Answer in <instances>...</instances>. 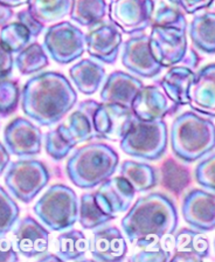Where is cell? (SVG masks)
I'll return each mask as SVG.
<instances>
[{
	"mask_svg": "<svg viewBox=\"0 0 215 262\" xmlns=\"http://www.w3.org/2000/svg\"><path fill=\"white\" fill-rule=\"evenodd\" d=\"M28 10L42 24L55 23L69 14L71 0H27Z\"/></svg>",
	"mask_w": 215,
	"mask_h": 262,
	"instance_id": "33",
	"label": "cell"
},
{
	"mask_svg": "<svg viewBox=\"0 0 215 262\" xmlns=\"http://www.w3.org/2000/svg\"><path fill=\"white\" fill-rule=\"evenodd\" d=\"M74 147L58 128L52 129L44 135V149L54 161H62Z\"/></svg>",
	"mask_w": 215,
	"mask_h": 262,
	"instance_id": "37",
	"label": "cell"
},
{
	"mask_svg": "<svg viewBox=\"0 0 215 262\" xmlns=\"http://www.w3.org/2000/svg\"><path fill=\"white\" fill-rule=\"evenodd\" d=\"M39 261H62L61 257L58 255V254H53V253H44L42 255H40V257H38Z\"/></svg>",
	"mask_w": 215,
	"mask_h": 262,
	"instance_id": "46",
	"label": "cell"
},
{
	"mask_svg": "<svg viewBox=\"0 0 215 262\" xmlns=\"http://www.w3.org/2000/svg\"><path fill=\"white\" fill-rule=\"evenodd\" d=\"M0 3L5 4L10 7H19L22 5H27V0H0Z\"/></svg>",
	"mask_w": 215,
	"mask_h": 262,
	"instance_id": "47",
	"label": "cell"
},
{
	"mask_svg": "<svg viewBox=\"0 0 215 262\" xmlns=\"http://www.w3.org/2000/svg\"><path fill=\"white\" fill-rule=\"evenodd\" d=\"M120 142L125 155L150 162L158 161L168 149V125L163 120H137Z\"/></svg>",
	"mask_w": 215,
	"mask_h": 262,
	"instance_id": "6",
	"label": "cell"
},
{
	"mask_svg": "<svg viewBox=\"0 0 215 262\" xmlns=\"http://www.w3.org/2000/svg\"><path fill=\"white\" fill-rule=\"evenodd\" d=\"M21 109L40 126L59 123L74 108L78 93L63 74L43 72L31 77L20 93Z\"/></svg>",
	"mask_w": 215,
	"mask_h": 262,
	"instance_id": "1",
	"label": "cell"
},
{
	"mask_svg": "<svg viewBox=\"0 0 215 262\" xmlns=\"http://www.w3.org/2000/svg\"><path fill=\"white\" fill-rule=\"evenodd\" d=\"M17 21L21 24L26 30L30 32L32 38H38L44 30V24L39 21L35 16L31 13L30 10H22L17 13Z\"/></svg>",
	"mask_w": 215,
	"mask_h": 262,
	"instance_id": "40",
	"label": "cell"
},
{
	"mask_svg": "<svg viewBox=\"0 0 215 262\" xmlns=\"http://www.w3.org/2000/svg\"><path fill=\"white\" fill-rule=\"evenodd\" d=\"M136 121L131 108L116 103H99L94 112L97 139L118 142L128 134Z\"/></svg>",
	"mask_w": 215,
	"mask_h": 262,
	"instance_id": "10",
	"label": "cell"
},
{
	"mask_svg": "<svg viewBox=\"0 0 215 262\" xmlns=\"http://www.w3.org/2000/svg\"><path fill=\"white\" fill-rule=\"evenodd\" d=\"M13 54L0 43V79L10 76L13 71Z\"/></svg>",
	"mask_w": 215,
	"mask_h": 262,
	"instance_id": "42",
	"label": "cell"
},
{
	"mask_svg": "<svg viewBox=\"0 0 215 262\" xmlns=\"http://www.w3.org/2000/svg\"><path fill=\"white\" fill-rule=\"evenodd\" d=\"M120 164L115 149L104 143H89L69 157L66 172L76 187L90 190L112 177Z\"/></svg>",
	"mask_w": 215,
	"mask_h": 262,
	"instance_id": "3",
	"label": "cell"
},
{
	"mask_svg": "<svg viewBox=\"0 0 215 262\" xmlns=\"http://www.w3.org/2000/svg\"><path fill=\"white\" fill-rule=\"evenodd\" d=\"M194 170V177L199 185L205 187L206 190L214 192V166H215V155L214 150L209 151L204 157Z\"/></svg>",
	"mask_w": 215,
	"mask_h": 262,
	"instance_id": "39",
	"label": "cell"
},
{
	"mask_svg": "<svg viewBox=\"0 0 215 262\" xmlns=\"http://www.w3.org/2000/svg\"><path fill=\"white\" fill-rule=\"evenodd\" d=\"M111 2H115V0H111Z\"/></svg>",
	"mask_w": 215,
	"mask_h": 262,
	"instance_id": "48",
	"label": "cell"
},
{
	"mask_svg": "<svg viewBox=\"0 0 215 262\" xmlns=\"http://www.w3.org/2000/svg\"><path fill=\"white\" fill-rule=\"evenodd\" d=\"M109 16L121 32L129 35L150 27L148 0H115L109 6Z\"/></svg>",
	"mask_w": 215,
	"mask_h": 262,
	"instance_id": "16",
	"label": "cell"
},
{
	"mask_svg": "<svg viewBox=\"0 0 215 262\" xmlns=\"http://www.w3.org/2000/svg\"><path fill=\"white\" fill-rule=\"evenodd\" d=\"M19 260L13 244L5 235H0V262H15Z\"/></svg>",
	"mask_w": 215,
	"mask_h": 262,
	"instance_id": "41",
	"label": "cell"
},
{
	"mask_svg": "<svg viewBox=\"0 0 215 262\" xmlns=\"http://www.w3.org/2000/svg\"><path fill=\"white\" fill-rule=\"evenodd\" d=\"M179 223L173 200L159 192L140 196L122 219V228L131 244L144 247L176 232Z\"/></svg>",
	"mask_w": 215,
	"mask_h": 262,
	"instance_id": "2",
	"label": "cell"
},
{
	"mask_svg": "<svg viewBox=\"0 0 215 262\" xmlns=\"http://www.w3.org/2000/svg\"><path fill=\"white\" fill-rule=\"evenodd\" d=\"M180 105L173 103L158 85H144L132 101L131 110L137 120H164L169 115H174Z\"/></svg>",
	"mask_w": 215,
	"mask_h": 262,
	"instance_id": "17",
	"label": "cell"
},
{
	"mask_svg": "<svg viewBox=\"0 0 215 262\" xmlns=\"http://www.w3.org/2000/svg\"><path fill=\"white\" fill-rule=\"evenodd\" d=\"M120 174L132 186L135 192L150 191L158 184L157 170L147 163L125 161L120 167Z\"/></svg>",
	"mask_w": 215,
	"mask_h": 262,
	"instance_id": "29",
	"label": "cell"
},
{
	"mask_svg": "<svg viewBox=\"0 0 215 262\" xmlns=\"http://www.w3.org/2000/svg\"><path fill=\"white\" fill-rule=\"evenodd\" d=\"M188 105L196 113L214 120L215 115V66L209 63L196 73L190 84Z\"/></svg>",
	"mask_w": 215,
	"mask_h": 262,
	"instance_id": "20",
	"label": "cell"
},
{
	"mask_svg": "<svg viewBox=\"0 0 215 262\" xmlns=\"http://www.w3.org/2000/svg\"><path fill=\"white\" fill-rule=\"evenodd\" d=\"M181 10L187 14H194L199 11L212 6L213 0H176Z\"/></svg>",
	"mask_w": 215,
	"mask_h": 262,
	"instance_id": "43",
	"label": "cell"
},
{
	"mask_svg": "<svg viewBox=\"0 0 215 262\" xmlns=\"http://www.w3.org/2000/svg\"><path fill=\"white\" fill-rule=\"evenodd\" d=\"M47 166L38 159L22 158L10 162L4 182L10 193L23 204H30L50 183Z\"/></svg>",
	"mask_w": 215,
	"mask_h": 262,
	"instance_id": "7",
	"label": "cell"
},
{
	"mask_svg": "<svg viewBox=\"0 0 215 262\" xmlns=\"http://www.w3.org/2000/svg\"><path fill=\"white\" fill-rule=\"evenodd\" d=\"M89 251L92 259L100 262H118L125 259L128 244L122 232L115 226L95 228L89 240Z\"/></svg>",
	"mask_w": 215,
	"mask_h": 262,
	"instance_id": "18",
	"label": "cell"
},
{
	"mask_svg": "<svg viewBox=\"0 0 215 262\" xmlns=\"http://www.w3.org/2000/svg\"><path fill=\"white\" fill-rule=\"evenodd\" d=\"M209 240L201 232L190 228H181L173 235L172 251L169 261L201 262L209 256Z\"/></svg>",
	"mask_w": 215,
	"mask_h": 262,
	"instance_id": "22",
	"label": "cell"
},
{
	"mask_svg": "<svg viewBox=\"0 0 215 262\" xmlns=\"http://www.w3.org/2000/svg\"><path fill=\"white\" fill-rule=\"evenodd\" d=\"M215 14L213 12H204L197 14L189 24L188 33L194 47L206 54L215 52Z\"/></svg>",
	"mask_w": 215,
	"mask_h": 262,
	"instance_id": "28",
	"label": "cell"
},
{
	"mask_svg": "<svg viewBox=\"0 0 215 262\" xmlns=\"http://www.w3.org/2000/svg\"><path fill=\"white\" fill-rule=\"evenodd\" d=\"M161 185L176 196L186 190L190 184V173L187 167L181 165L173 158H169L160 167Z\"/></svg>",
	"mask_w": 215,
	"mask_h": 262,
	"instance_id": "32",
	"label": "cell"
},
{
	"mask_svg": "<svg viewBox=\"0 0 215 262\" xmlns=\"http://www.w3.org/2000/svg\"><path fill=\"white\" fill-rule=\"evenodd\" d=\"M143 87V82L131 74L116 71L107 77L100 97L102 103H116L131 108L132 101Z\"/></svg>",
	"mask_w": 215,
	"mask_h": 262,
	"instance_id": "21",
	"label": "cell"
},
{
	"mask_svg": "<svg viewBox=\"0 0 215 262\" xmlns=\"http://www.w3.org/2000/svg\"><path fill=\"white\" fill-rule=\"evenodd\" d=\"M14 227V226H13ZM12 231V244L17 253L28 257L42 255L50 247V232L32 216L18 219Z\"/></svg>",
	"mask_w": 215,
	"mask_h": 262,
	"instance_id": "15",
	"label": "cell"
},
{
	"mask_svg": "<svg viewBox=\"0 0 215 262\" xmlns=\"http://www.w3.org/2000/svg\"><path fill=\"white\" fill-rule=\"evenodd\" d=\"M4 143L10 155L31 158L41 151L42 133L30 120L17 117L4 130Z\"/></svg>",
	"mask_w": 215,
	"mask_h": 262,
	"instance_id": "11",
	"label": "cell"
},
{
	"mask_svg": "<svg viewBox=\"0 0 215 262\" xmlns=\"http://www.w3.org/2000/svg\"><path fill=\"white\" fill-rule=\"evenodd\" d=\"M171 150L178 159L193 163L204 157L215 146V126L212 118L194 112L180 114L171 125Z\"/></svg>",
	"mask_w": 215,
	"mask_h": 262,
	"instance_id": "4",
	"label": "cell"
},
{
	"mask_svg": "<svg viewBox=\"0 0 215 262\" xmlns=\"http://www.w3.org/2000/svg\"><path fill=\"white\" fill-rule=\"evenodd\" d=\"M13 10L12 7L0 3V27L5 26L6 24L10 23V20L13 18Z\"/></svg>",
	"mask_w": 215,
	"mask_h": 262,
	"instance_id": "44",
	"label": "cell"
},
{
	"mask_svg": "<svg viewBox=\"0 0 215 262\" xmlns=\"http://www.w3.org/2000/svg\"><path fill=\"white\" fill-rule=\"evenodd\" d=\"M192 69L185 66H172L159 81V85L165 95L178 105H188L189 88L194 79Z\"/></svg>",
	"mask_w": 215,
	"mask_h": 262,
	"instance_id": "23",
	"label": "cell"
},
{
	"mask_svg": "<svg viewBox=\"0 0 215 262\" xmlns=\"http://www.w3.org/2000/svg\"><path fill=\"white\" fill-rule=\"evenodd\" d=\"M10 152L7 151L5 145L0 143V176L6 170V167L10 163Z\"/></svg>",
	"mask_w": 215,
	"mask_h": 262,
	"instance_id": "45",
	"label": "cell"
},
{
	"mask_svg": "<svg viewBox=\"0 0 215 262\" xmlns=\"http://www.w3.org/2000/svg\"><path fill=\"white\" fill-rule=\"evenodd\" d=\"M46 49L56 63L69 64L80 59L86 51V35L69 21H61L48 28L43 38Z\"/></svg>",
	"mask_w": 215,
	"mask_h": 262,
	"instance_id": "8",
	"label": "cell"
},
{
	"mask_svg": "<svg viewBox=\"0 0 215 262\" xmlns=\"http://www.w3.org/2000/svg\"><path fill=\"white\" fill-rule=\"evenodd\" d=\"M150 27L187 28L185 12L176 0H148Z\"/></svg>",
	"mask_w": 215,
	"mask_h": 262,
	"instance_id": "27",
	"label": "cell"
},
{
	"mask_svg": "<svg viewBox=\"0 0 215 262\" xmlns=\"http://www.w3.org/2000/svg\"><path fill=\"white\" fill-rule=\"evenodd\" d=\"M14 64L22 75H32L46 68L50 60L41 45L33 42L18 53Z\"/></svg>",
	"mask_w": 215,
	"mask_h": 262,
	"instance_id": "34",
	"label": "cell"
},
{
	"mask_svg": "<svg viewBox=\"0 0 215 262\" xmlns=\"http://www.w3.org/2000/svg\"><path fill=\"white\" fill-rule=\"evenodd\" d=\"M96 192L110 208L113 214L127 212L131 207L136 192L124 178L113 177L104 180Z\"/></svg>",
	"mask_w": 215,
	"mask_h": 262,
	"instance_id": "25",
	"label": "cell"
},
{
	"mask_svg": "<svg viewBox=\"0 0 215 262\" xmlns=\"http://www.w3.org/2000/svg\"><path fill=\"white\" fill-rule=\"evenodd\" d=\"M32 39L30 32L18 21L6 24L0 31V43L12 54H18L31 43Z\"/></svg>",
	"mask_w": 215,
	"mask_h": 262,
	"instance_id": "35",
	"label": "cell"
},
{
	"mask_svg": "<svg viewBox=\"0 0 215 262\" xmlns=\"http://www.w3.org/2000/svg\"><path fill=\"white\" fill-rule=\"evenodd\" d=\"M20 90L14 81L0 79V118L7 117L18 108Z\"/></svg>",
	"mask_w": 215,
	"mask_h": 262,
	"instance_id": "38",
	"label": "cell"
},
{
	"mask_svg": "<svg viewBox=\"0 0 215 262\" xmlns=\"http://www.w3.org/2000/svg\"><path fill=\"white\" fill-rule=\"evenodd\" d=\"M105 75L103 66L90 59L81 60L69 69L71 82L84 95H94L104 82Z\"/></svg>",
	"mask_w": 215,
	"mask_h": 262,
	"instance_id": "26",
	"label": "cell"
},
{
	"mask_svg": "<svg viewBox=\"0 0 215 262\" xmlns=\"http://www.w3.org/2000/svg\"><path fill=\"white\" fill-rule=\"evenodd\" d=\"M20 208L15 200L0 186V235H6L17 223Z\"/></svg>",
	"mask_w": 215,
	"mask_h": 262,
	"instance_id": "36",
	"label": "cell"
},
{
	"mask_svg": "<svg viewBox=\"0 0 215 262\" xmlns=\"http://www.w3.org/2000/svg\"><path fill=\"white\" fill-rule=\"evenodd\" d=\"M116 216L97 192L81 195L78 221L84 229H95L103 226Z\"/></svg>",
	"mask_w": 215,
	"mask_h": 262,
	"instance_id": "24",
	"label": "cell"
},
{
	"mask_svg": "<svg viewBox=\"0 0 215 262\" xmlns=\"http://www.w3.org/2000/svg\"><path fill=\"white\" fill-rule=\"evenodd\" d=\"M123 36L120 28L110 21H101L86 34V51L94 59L113 64L118 59Z\"/></svg>",
	"mask_w": 215,
	"mask_h": 262,
	"instance_id": "13",
	"label": "cell"
},
{
	"mask_svg": "<svg viewBox=\"0 0 215 262\" xmlns=\"http://www.w3.org/2000/svg\"><path fill=\"white\" fill-rule=\"evenodd\" d=\"M99 102L87 100L81 102L78 109L68 117V123H61L58 129L73 145L76 146L81 143L97 139L94 126V112Z\"/></svg>",
	"mask_w": 215,
	"mask_h": 262,
	"instance_id": "19",
	"label": "cell"
},
{
	"mask_svg": "<svg viewBox=\"0 0 215 262\" xmlns=\"http://www.w3.org/2000/svg\"><path fill=\"white\" fill-rule=\"evenodd\" d=\"M150 47L152 54L164 68L182 62L188 52L187 35L185 28L179 27H151Z\"/></svg>",
	"mask_w": 215,
	"mask_h": 262,
	"instance_id": "9",
	"label": "cell"
},
{
	"mask_svg": "<svg viewBox=\"0 0 215 262\" xmlns=\"http://www.w3.org/2000/svg\"><path fill=\"white\" fill-rule=\"evenodd\" d=\"M182 218L196 231L210 232L215 228L214 192L193 188L184 196L181 204Z\"/></svg>",
	"mask_w": 215,
	"mask_h": 262,
	"instance_id": "14",
	"label": "cell"
},
{
	"mask_svg": "<svg viewBox=\"0 0 215 262\" xmlns=\"http://www.w3.org/2000/svg\"><path fill=\"white\" fill-rule=\"evenodd\" d=\"M122 63L130 73L144 79H152L163 71L158 60L152 54L149 35L138 33L124 42Z\"/></svg>",
	"mask_w": 215,
	"mask_h": 262,
	"instance_id": "12",
	"label": "cell"
},
{
	"mask_svg": "<svg viewBox=\"0 0 215 262\" xmlns=\"http://www.w3.org/2000/svg\"><path fill=\"white\" fill-rule=\"evenodd\" d=\"M33 212L50 231L63 232L78 221V195L69 186L54 184L36 202Z\"/></svg>",
	"mask_w": 215,
	"mask_h": 262,
	"instance_id": "5",
	"label": "cell"
},
{
	"mask_svg": "<svg viewBox=\"0 0 215 262\" xmlns=\"http://www.w3.org/2000/svg\"><path fill=\"white\" fill-rule=\"evenodd\" d=\"M89 251V239L82 231L70 229L58 236V255L62 261H80Z\"/></svg>",
	"mask_w": 215,
	"mask_h": 262,
	"instance_id": "31",
	"label": "cell"
},
{
	"mask_svg": "<svg viewBox=\"0 0 215 262\" xmlns=\"http://www.w3.org/2000/svg\"><path fill=\"white\" fill-rule=\"evenodd\" d=\"M108 12L105 0H71L70 19L81 26L92 27L103 21Z\"/></svg>",
	"mask_w": 215,
	"mask_h": 262,
	"instance_id": "30",
	"label": "cell"
}]
</instances>
